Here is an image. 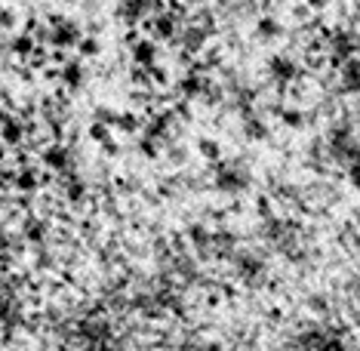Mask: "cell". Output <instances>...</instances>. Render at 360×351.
Wrapping results in <instances>:
<instances>
[{
	"instance_id": "obj_1",
	"label": "cell",
	"mask_w": 360,
	"mask_h": 351,
	"mask_svg": "<svg viewBox=\"0 0 360 351\" xmlns=\"http://www.w3.org/2000/svg\"><path fill=\"white\" fill-rule=\"evenodd\" d=\"M296 351H357V345L342 330H330V326L317 324L299 336Z\"/></svg>"
}]
</instances>
